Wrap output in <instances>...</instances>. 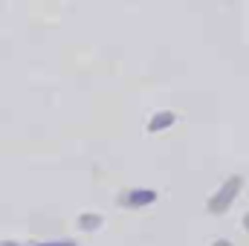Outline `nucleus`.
I'll use <instances>...</instances> for the list:
<instances>
[{"label": "nucleus", "instance_id": "nucleus-7", "mask_svg": "<svg viewBox=\"0 0 249 246\" xmlns=\"http://www.w3.org/2000/svg\"><path fill=\"white\" fill-rule=\"evenodd\" d=\"M244 229H247V232H249V214H247V217H244Z\"/></svg>", "mask_w": 249, "mask_h": 246}, {"label": "nucleus", "instance_id": "nucleus-5", "mask_svg": "<svg viewBox=\"0 0 249 246\" xmlns=\"http://www.w3.org/2000/svg\"><path fill=\"white\" fill-rule=\"evenodd\" d=\"M0 246H75V241L64 238V241H44V244H15V241H0Z\"/></svg>", "mask_w": 249, "mask_h": 246}, {"label": "nucleus", "instance_id": "nucleus-2", "mask_svg": "<svg viewBox=\"0 0 249 246\" xmlns=\"http://www.w3.org/2000/svg\"><path fill=\"white\" fill-rule=\"evenodd\" d=\"M119 203L127 206V209H145V206L157 203V191L154 188H130L127 194H122Z\"/></svg>", "mask_w": 249, "mask_h": 246}, {"label": "nucleus", "instance_id": "nucleus-1", "mask_svg": "<svg viewBox=\"0 0 249 246\" xmlns=\"http://www.w3.org/2000/svg\"><path fill=\"white\" fill-rule=\"evenodd\" d=\"M241 188H244V177H238V174L226 177V183L209 197V206H206V209H209L212 214H223V211H229V206L235 203V197L241 194Z\"/></svg>", "mask_w": 249, "mask_h": 246}, {"label": "nucleus", "instance_id": "nucleus-6", "mask_svg": "<svg viewBox=\"0 0 249 246\" xmlns=\"http://www.w3.org/2000/svg\"><path fill=\"white\" fill-rule=\"evenodd\" d=\"M214 246H232L229 241H214Z\"/></svg>", "mask_w": 249, "mask_h": 246}, {"label": "nucleus", "instance_id": "nucleus-3", "mask_svg": "<svg viewBox=\"0 0 249 246\" xmlns=\"http://www.w3.org/2000/svg\"><path fill=\"white\" fill-rule=\"evenodd\" d=\"M174 122H177V116H174L171 110H160V113L148 122V130H151V133H162L165 127H171Z\"/></svg>", "mask_w": 249, "mask_h": 246}, {"label": "nucleus", "instance_id": "nucleus-4", "mask_svg": "<svg viewBox=\"0 0 249 246\" xmlns=\"http://www.w3.org/2000/svg\"><path fill=\"white\" fill-rule=\"evenodd\" d=\"M102 214H96V211H84V214H78V229H84V232H96V229H102Z\"/></svg>", "mask_w": 249, "mask_h": 246}]
</instances>
